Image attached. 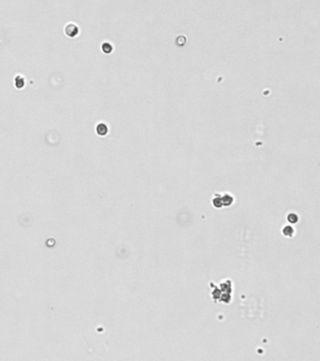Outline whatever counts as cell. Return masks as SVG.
<instances>
[{
    "instance_id": "277c9868",
    "label": "cell",
    "mask_w": 320,
    "mask_h": 361,
    "mask_svg": "<svg viewBox=\"0 0 320 361\" xmlns=\"http://www.w3.org/2000/svg\"><path fill=\"white\" fill-rule=\"evenodd\" d=\"M214 198L212 201V204L214 207L216 208H222V196H220L219 194H216L214 195Z\"/></svg>"
},
{
    "instance_id": "8992f818",
    "label": "cell",
    "mask_w": 320,
    "mask_h": 361,
    "mask_svg": "<svg viewBox=\"0 0 320 361\" xmlns=\"http://www.w3.org/2000/svg\"><path fill=\"white\" fill-rule=\"evenodd\" d=\"M287 221L291 224H296L299 221V215L295 212H291L288 215H287Z\"/></svg>"
},
{
    "instance_id": "5b68a950",
    "label": "cell",
    "mask_w": 320,
    "mask_h": 361,
    "mask_svg": "<svg viewBox=\"0 0 320 361\" xmlns=\"http://www.w3.org/2000/svg\"><path fill=\"white\" fill-rule=\"evenodd\" d=\"M14 82H15V87L18 88H22L24 86V79L21 75H17L14 79Z\"/></svg>"
},
{
    "instance_id": "3957f363",
    "label": "cell",
    "mask_w": 320,
    "mask_h": 361,
    "mask_svg": "<svg viewBox=\"0 0 320 361\" xmlns=\"http://www.w3.org/2000/svg\"><path fill=\"white\" fill-rule=\"evenodd\" d=\"M282 232L286 237H292L294 233H295V230H294V228L292 226H285L284 229L282 230Z\"/></svg>"
},
{
    "instance_id": "ba28073f",
    "label": "cell",
    "mask_w": 320,
    "mask_h": 361,
    "mask_svg": "<svg viewBox=\"0 0 320 361\" xmlns=\"http://www.w3.org/2000/svg\"><path fill=\"white\" fill-rule=\"evenodd\" d=\"M101 49H102V51H103L104 53H106V54H109V53L111 52V51H112V46H111V44H109V43L105 42V43L102 44Z\"/></svg>"
},
{
    "instance_id": "52a82bcc",
    "label": "cell",
    "mask_w": 320,
    "mask_h": 361,
    "mask_svg": "<svg viewBox=\"0 0 320 361\" xmlns=\"http://www.w3.org/2000/svg\"><path fill=\"white\" fill-rule=\"evenodd\" d=\"M107 131H108L107 126H106L105 124H103V123H101V124H99V125L97 126V133H98L100 135H104V134H107Z\"/></svg>"
},
{
    "instance_id": "6da1fadb",
    "label": "cell",
    "mask_w": 320,
    "mask_h": 361,
    "mask_svg": "<svg viewBox=\"0 0 320 361\" xmlns=\"http://www.w3.org/2000/svg\"><path fill=\"white\" fill-rule=\"evenodd\" d=\"M65 32H66V35L69 37H75L78 34V27L72 24L68 25L65 28Z\"/></svg>"
},
{
    "instance_id": "7a4b0ae2",
    "label": "cell",
    "mask_w": 320,
    "mask_h": 361,
    "mask_svg": "<svg viewBox=\"0 0 320 361\" xmlns=\"http://www.w3.org/2000/svg\"><path fill=\"white\" fill-rule=\"evenodd\" d=\"M222 206L227 207V206L232 205V203L234 202V198L230 194H225L223 196H222Z\"/></svg>"
}]
</instances>
